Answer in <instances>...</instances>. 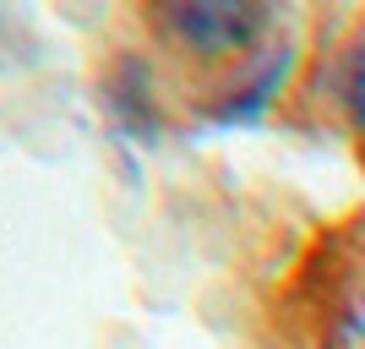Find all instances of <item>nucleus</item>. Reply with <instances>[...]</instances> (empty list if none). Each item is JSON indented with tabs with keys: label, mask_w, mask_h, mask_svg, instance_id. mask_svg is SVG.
<instances>
[{
	"label": "nucleus",
	"mask_w": 365,
	"mask_h": 349,
	"mask_svg": "<svg viewBox=\"0 0 365 349\" xmlns=\"http://www.w3.org/2000/svg\"><path fill=\"white\" fill-rule=\"evenodd\" d=\"M164 28L191 49H207V55H224V49H245L262 28L257 6H169Z\"/></svg>",
	"instance_id": "nucleus-1"
},
{
	"label": "nucleus",
	"mask_w": 365,
	"mask_h": 349,
	"mask_svg": "<svg viewBox=\"0 0 365 349\" xmlns=\"http://www.w3.org/2000/svg\"><path fill=\"white\" fill-rule=\"evenodd\" d=\"M349 98H354V115L365 121V55L354 61V82H349Z\"/></svg>",
	"instance_id": "nucleus-2"
}]
</instances>
